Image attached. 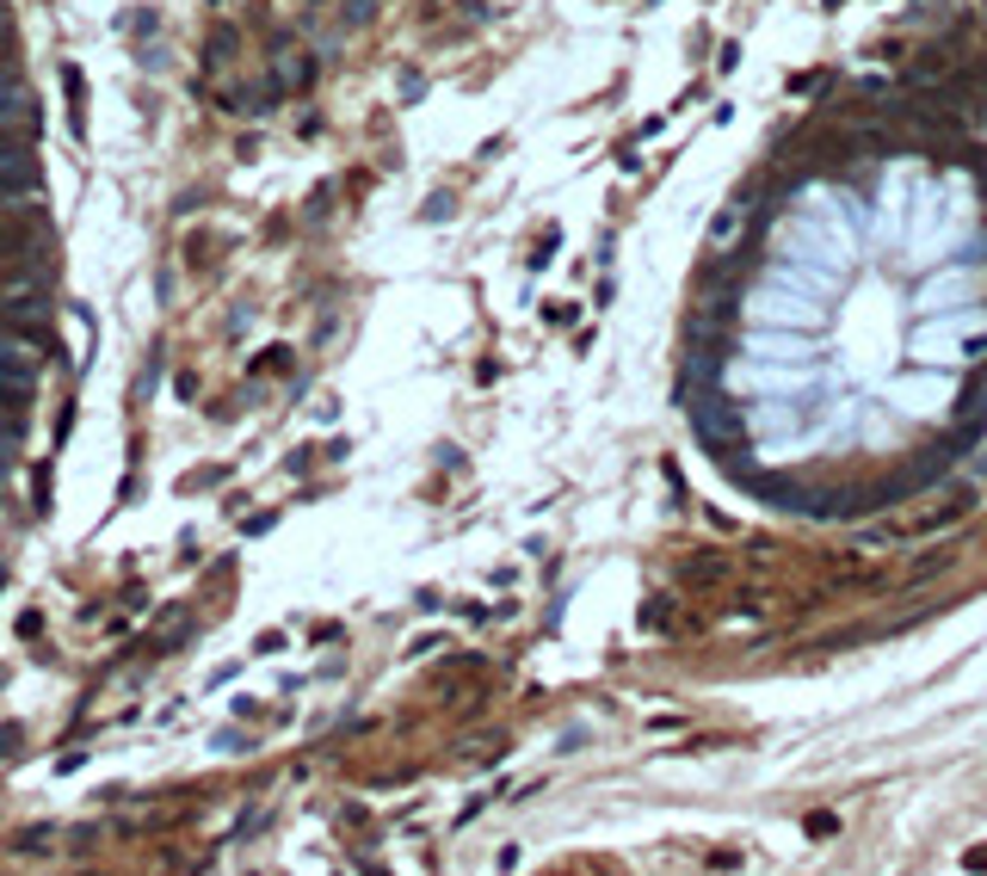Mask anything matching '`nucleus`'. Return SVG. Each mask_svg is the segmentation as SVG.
I'll return each mask as SVG.
<instances>
[{
  "mask_svg": "<svg viewBox=\"0 0 987 876\" xmlns=\"http://www.w3.org/2000/svg\"><path fill=\"white\" fill-rule=\"evenodd\" d=\"M698 426H710V433H716V438H728V433H735V426H740V420L728 414V408H703V414H698Z\"/></svg>",
  "mask_w": 987,
  "mask_h": 876,
  "instance_id": "obj_3",
  "label": "nucleus"
},
{
  "mask_svg": "<svg viewBox=\"0 0 987 876\" xmlns=\"http://www.w3.org/2000/svg\"><path fill=\"white\" fill-rule=\"evenodd\" d=\"M950 562H957V550H938V555H920V562H913V574H908V580H926V574L950 568Z\"/></svg>",
  "mask_w": 987,
  "mask_h": 876,
  "instance_id": "obj_4",
  "label": "nucleus"
},
{
  "mask_svg": "<svg viewBox=\"0 0 987 876\" xmlns=\"http://www.w3.org/2000/svg\"><path fill=\"white\" fill-rule=\"evenodd\" d=\"M740 216H747L740 204H722L716 216H710V248H716V253H722V248H728V241L740 235Z\"/></svg>",
  "mask_w": 987,
  "mask_h": 876,
  "instance_id": "obj_2",
  "label": "nucleus"
},
{
  "mask_svg": "<svg viewBox=\"0 0 987 876\" xmlns=\"http://www.w3.org/2000/svg\"><path fill=\"white\" fill-rule=\"evenodd\" d=\"M642 624H648V629H661V624H666V605H661V599H648V605H642Z\"/></svg>",
  "mask_w": 987,
  "mask_h": 876,
  "instance_id": "obj_6",
  "label": "nucleus"
},
{
  "mask_svg": "<svg viewBox=\"0 0 987 876\" xmlns=\"http://www.w3.org/2000/svg\"><path fill=\"white\" fill-rule=\"evenodd\" d=\"M975 513V488H963V495H950V506H932L913 531H945V525H957V518H969Z\"/></svg>",
  "mask_w": 987,
  "mask_h": 876,
  "instance_id": "obj_1",
  "label": "nucleus"
},
{
  "mask_svg": "<svg viewBox=\"0 0 987 876\" xmlns=\"http://www.w3.org/2000/svg\"><path fill=\"white\" fill-rule=\"evenodd\" d=\"M685 580H703V587H716V580H722V562H691V568H685Z\"/></svg>",
  "mask_w": 987,
  "mask_h": 876,
  "instance_id": "obj_5",
  "label": "nucleus"
}]
</instances>
